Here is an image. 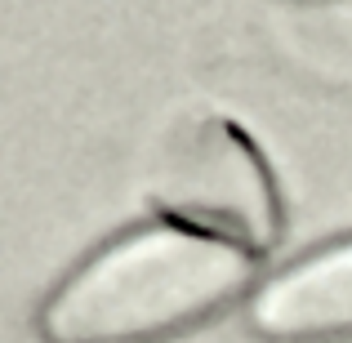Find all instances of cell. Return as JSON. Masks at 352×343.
<instances>
[{
	"label": "cell",
	"mask_w": 352,
	"mask_h": 343,
	"mask_svg": "<svg viewBox=\"0 0 352 343\" xmlns=\"http://www.w3.org/2000/svg\"><path fill=\"white\" fill-rule=\"evenodd\" d=\"M254 281V254L183 223H143L85 258L45 299V343H161L228 312Z\"/></svg>",
	"instance_id": "6da1fadb"
},
{
	"label": "cell",
	"mask_w": 352,
	"mask_h": 343,
	"mask_svg": "<svg viewBox=\"0 0 352 343\" xmlns=\"http://www.w3.org/2000/svg\"><path fill=\"white\" fill-rule=\"evenodd\" d=\"M147 197L170 223L258 254L281 236V197L258 147L223 116H183L161 138Z\"/></svg>",
	"instance_id": "7a4b0ae2"
},
{
	"label": "cell",
	"mask_w": 352,
	"mask_h": 343,
	"mask_svg": "<svg viewBox=\"0 0 352 343\" xmlns=\"http://www.w3.org/2000/svg\"><path fill=\"white\" fill-rule=\"evenodd\" d=\"M250 330L272 343L352 339V236L294 258L250 299Z\"/></svg>",
	"instance_id": "3957f363"
}]
</instances>
